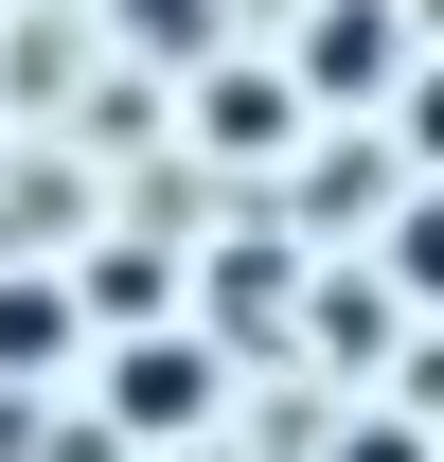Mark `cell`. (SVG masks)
Segmentation results:
<instances>
[{
    "label": "cell",
    "mask_w": 444,
    "mask_h": 462,
    "mask_svg": "<svg viewBox=\"0 0 444 462\" xmlns=\"http://www.w3.org/2000/svg\"><path fill=\"white\" fill-rule=\"evenodd\" d=\"M391 71H409V0H320L302 18V89L320 107H374Z\"/></svg>",
    "instance_id": "1"
},
{
    "label": "cell",
    "mask_w": 444,
    "mask_h": 462,
    "mask_svg": "<svg viewBox=\"0 0 444 462\" xmlns=\"http://www.w3.org/2000/svg\"><path fill=\"white\" fill-rule=\"evenodd\" d=\"M125 409L143 427H214V338H143L125 356Z\"/></svg>",
    "instance_id": "2"
},
{
    "label": "cell",
    "mask_w": 444,
    "mask_h": 462,
    "mask_svg": "<svg viewBox=\"0 0 444 462\" xmlns=\"http://www.w3.org/2000/svg\"><path fill=\"white\" fill-rule=\"evenodd\" d=\"M36 356H71V285L18 267V285H0V374H36Z\"/></svg>",
    "instance_id": "3"
},
{
    "label": "cell",
    "mask_w": 444,
    "mask_h": 462,
    "mask_svg": "<svg viewBox=\"0 0 444 462\" xmlns=\"http://www.w3.org/2000/svg\"><path fill=\"white\" fill-rule=\"evenodd\" d=\"M391 285H427V302H444V178L409 196V231H391Z\"/></svg>",
    "instance_id": "4"
},
{
    "label": "cell",
    "mask_w": 444,
    "mask_h": 462,
    "mask_svg": "<svg viewBox=\"0 0 444 462\" xmlns=\"http://www.w3.org/2000/svg\"><path fill=\"white\" fill-rule=\"evenodd\" d=\"M320 462H444V445H427V427H409V409H356V427H338Z\"/></svg>",
    "instance_id": "5"
},
{
    "label": "cell",
    "mask_w": 444,
    "mask_h": 462,
    "mask_svg": "<svg viewBox=\"0 0 444 462\" xmlns=\"http://www.w3.org/2000/svg\"><path fill=\"white\" fill-rule=\"evenodd\" d=\"M143 36L161 54H214V0H143Z\"/></svg>",
    "instance_id": "6"
},
{
    "label": "cell",
    "mask_w": 444,
    "mask_h": 462,
    "mask_svg": "<svg viewBox=\"0 0 444 462\" xmlns=\"http://www.w3.org/2000/svg\"><path fill=\"white\" fill-rule=\"evenodd\" d=\"M409 143H427V178H444V71H409Z\"/></svg>",
    "instance_id": "7"
}]
</instances>
